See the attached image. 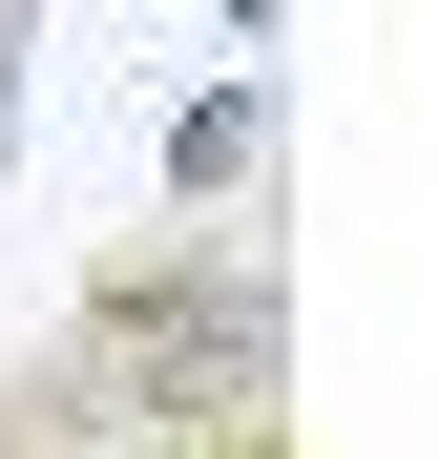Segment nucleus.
<instances>
[{"label":"nucleus","mask_w":439,"mask_h":459,"mask_svg":"<svg viewBox=\"0 0 439 459\" xmlns=\"http://www.w3.org/2000/svg\"><path fill=\"white\" fill-rule=\"evenodd\" d=\"M22 355L105 459L126 438H209V418H293V272L231 251V230H126V251L63 272V314Z\"/></svg>","instance_id":"nucleus-1"},{"label":"nucleus","mask_w":439,"mask_h":459,"mask_svg":"<svg viewBox=\"0 0 439 459\" xmlns=\"http://www.w3.org/2000/svg\"><path fill=\"white\" fill-rule=\"evenodd\" d=\"M272 188V84H209V105H168V209L209 230V209H251Z\"/></svg>","instance_id":"nucleus-2"},{"label":"nucleus","mask_w":439,"mask_h":459,"mask_svg":"<svg viewBox=\"0 0 439 459\" xmlns=\"http://www.w3.org/2000/svg\"><path fill=\"white\" fill-rule=\"evenodd\" d=\"M0 459H105L84 418H63V397H42V355H0Z\"/></svg>","instance_id":"nucleus-3"},{"label":"nucleus","mask_w":439,"mask_h":459,"mask_svg":"<svg viewBox=\"0 0 439 459\" xmlns=\"http://www.w3.org/2000/svg\"><path fill=\"white\" fill-rule=\"evenodd\" d=\"M126 459H293V418H209V438H126Z\"/></svg>","instance_id":"nucleus-4"},{"label":"nucleus","mask_w":439,"mask_h":459,"mask_svg":"<svg viewBox=\"0 0 439 459\" xmlns=\"http://www.w3.org/2000/svg\"><path fill=\"white\" fill-rule=\"evenodd\" d=\"M231 22H272V0H231Z\"/></svg>","instance_id":"nucleus-5"}]
</instances>
